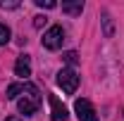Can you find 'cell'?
<instances>
[{
	"mask_svg": "<svg viewBox=\"0 0 124 121\" xmlns=\"http://www.w3.org/2000/svg\"><path fill=\"white\" fill-rule=\"evenodd\" d=\"M15 74L19 78H29L31 76V57L29 55H19L15 62Z\"/></svg>",
	"mask_w": 124,
	"mask_h": 121,
	"instance_id": "cell-6",
	"label": "cell"
},
{
	"mask_svg": "<svg viewBox=\"0 0 124 121\" xmlns=\"http://www.w3.org/2000/svg\"><path fill=\"white\" fill-rule=\"evenodd\" d=\"M74 112H77V119L79 121H98V114H95V109L88 100H77L74 102Z\"/></svg>",
	"mask_w": 124,
	"mask_h": 121,
	"instance_id": "cell-4",
	"label": "cell"
},
{
	"mask_svg": "<svg viewBox=\"0 0 124 121\" xmlns=\"http://www.w3.org/2000/svg\"><path fill=\"white\" fill-rule=\"evenodd\" d=\"M5 121H22V119H19V116H7Z\"/></svg>",
	"mask_w": 124,
	"mask_h": 121,
	"instance_id": "cell-15",
	"label": "cell"
},
{
	"mask_svg": "<svg viewBox=\"0 0 124 121\" xmlns=\"http://www.w3.org/2000/svg\"><path fill=\"white\" fill-rule=\"evenodd\" d=\"M48 102H50V116H53V121H67V109H64V105H62L60 100H57V95H48Z\"/></svg>",
	"mask_w": 124,
	"mask_h": 121,
	"instance_id": "cell-5",
	"label": "cell"
},
{
	"mask_svg": "<svg viewBox=\"0 0 124 121\" xmlns=\"http://www.w3.org/2000/svg\"><path fill=\"white\" fill-rule=\"evenodd\" d=\"M10 36H12L10 29H7L5 24H0V45H7V43H10Z\"/></svg>",
	"mask_w": 124,
	"mask_h": 121,
	"instance_id": "cell-9",
	"label": "cell"
},
{
	"mask_svg": "<svg viewBox=\"0 0 124 121\" xmlns=\"http://www.w3.org/2000/svg\"><path fill=\"white\" fill-rule=\"evenodd\" d=\"M103 21H105V36L110 38L112 31H115V29H112V19H110V14H103Z\"/></svg>",
	"mask_w": 124,
	"mask_h": 121,
	"instance_id": "cell-12",
	"label": "cell"
},
{
	"mask_svg": "<svg viewBox=\"0 0 124 121\" xmlns=\"http://www.w3.org/2000/svg\"><path fill=\"white\" fill-rule=\"evenodd\" d=\"M0 7H2V10H15V7H19V2H5V0H2Z\"/></svg>",
	"mask_w": 124,
	"mask_h": 121,
	"instance_id": "cell-13",
	"label": "cell"
},
{
	"mask_svg": "<svg viewBox=\"0 0 124 121\" xmlns=\"http://www.w3.org/2000/svg\"><path fill=\"white\" fill-rule=\"evenodd\" d=\"M24 97H19V112L24 114V116H33L36 112H38V107H41V93L38 88L33 86V83H24V93H22Z\"/></svg>",
	"mask_w": 124,
	"mask_h": 121,
	"instance_id": "cell-1",
	"label": "cell"
},
{
	"mask_svg": "<svg viewBox=\"0 0 124 121\" xmlns=\"http://www.w3.org/2000/svg\"><path fill=\"white\" fill-rule=\"evenodd\" d=\"M46 21H48L46 17H36V21H33V26H36V29H41V26H43Z\"/></svg>",
	"mask_w": 124,
	"mask_h": 121,
	"instance_id": "cell-14",
	"label": "cell"
},
{
	"mask_svg": "<svg viewBox=\"0 0 124 121\" xmlns=\"http://www.w3.org/2000/svg\"><path fill=\"white\" fill-rule=\"evenodd\" d=\"M62 60L67 62L69 67H74V64H77V62H79V55H77V52H74V50H69V52H64V55H62Z\"/></svg>",
	"mask_w": 124,
	"mask_h": 121,
	"instance_id": "cell-10",
	"label": "cell"
},
{
	"mask_svg": "<svg viewBox=\"0 0 124 121\" xmlns=\"http://www.w3.org/2000/svg\"><path fill=\"white\" fill-rule=\"evenodd\" d=\"M36 5H38L41 10H53V7H57L55 0H36Z\"/></svg>",
	"mask_w": 124,
	"mask_h": 121,
	"instance_id": "cell-11",
	"label": "cell"
},
{
	"mask_svg": "<svg viewBox=\"0 0 124 121\" xmlns=\"http://www.w3.org/2000/svg\"><path fill=\"white\" fill-rule=\"evenodd\" d=\"M24 93V83H12V86H7V100H17L19 95Z\"/></svg>",
	"mask_w": 124,
	"mask_h": 121,
	"instance_id": "cell-8",
	"label": "cell"
},
{
	"mask_svg": "<svg viewBox=\"0 0 124 121\" xmlns=\"http://www.w3.org/2000/svg\"><path fill=\"white\" fill-rule=\"evenodd\" d=\"M62 12L77 17V14H81V12H84V2H81V0H74V2H62Z\"/></svg>",
	"mask_w": 124,
	"mask_h": 121,
	"instance_id": "cell-7",
	"label": "cell"
},
{
	"mask_svg": "<svg viewBox=\"0 0 124 121\" xmlns=\"http://www.w3.org/2000/svg\"><path fill=\"white\" fill-rule=\"evenodd\" d=\"M57 86H60L67 95H72V93L79 88V74L74 69H62L60 74H57Z\"/></svg>",
	"mask_w": 124,
	"mask_h": 121,
	"instance_id": "cell-3",
	"label": "cell"
},
{
	"mask_svg": "<svg viewBox=\"0 0 124 121\" xmlns=\"http://www.w3.org/2000/svg\"><path fill=\"white\" fill-rule=\"evenodd\" d=\"M64 43V29L62 26H50L43 33V47L46 50H60Z\"/></svg>",
	"mask_w": 124,
	"mask_h": 121,
	"instance_id": "cell-2",
	"label": "cell"
}]
</instances>
